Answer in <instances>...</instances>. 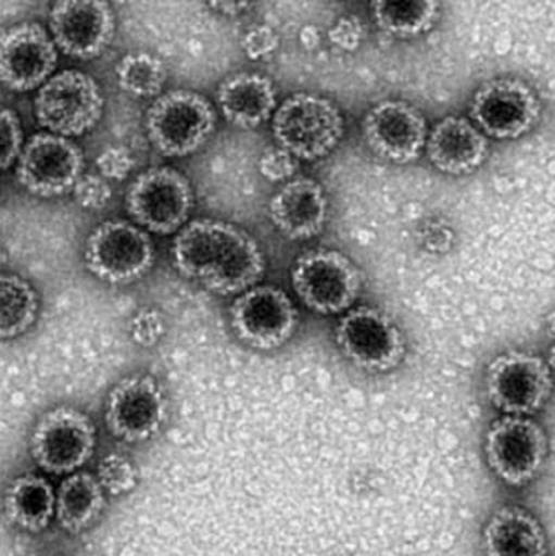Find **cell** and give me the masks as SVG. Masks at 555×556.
<instances>
[{"label":"cell","mask_w":555,"mask_h":556,"mask_svg":"<svg viewBox=\"0 0 555 556\" xmlns=\"http://www.w3.org/2000/svg\"><path fill=\"white\" fill-rule=\"evenodd\" d=\"M172 257L182 277L220 296L243 293L266 270L260 243L238 225L215 218L186 224L173 240Z\"/></svg>","instance_id":"cell-1"},{"label":"cell","mask_w":555,"mask_h":556,"mask_svg":"<svg viewBox=\"0 0 555 556\" xmlns=\"http://www.w3.org/2000/svg\"><path fill=\"white\" fill-rule=\"evenodd\" d=\"M344 129L338 104L308 91L287 97L270 117L274 142L299 162H316L331 155L344 137Z\"/></svg>","instance_id":"cell-2"},{"label":"cell","mask_w":555,"mask_h":556,"mask_svg":"<svg viewBox=\"0 0 555 556\" xmlns=\"http://www.w3.org/2000/svg\"><path fill=\"white\" fill-rule=\"evenodd\" d=\"M217 111L204 94L175 88L159 94L146 114L150 143L166 159H182L199 152L214 136Z\"/></svg>","instance_id":"cell-3"},{"label":"cell","mask_w":555,"mask_h":556,"mask_svg":"<svg viewBox=\"0 0 555 556\" xmlns=\"http://www.w3.org/2000/svg\"><path fill=\"white\" fill-rule=\"evenodd\" d=\"M550 456L546 431L531 417L502 415L489 425L484 457L504 485L524 489L543 473Z\"/></svg>","instance_id":"cell-4"},{"label":"cell","mask_w":555,"mask_h":556,"mask_svg":"<svg viewBox=\"0 0 555 556\" xmlns=\"http://www.w3.org/2000/svg\"><path fill=\"white\" fill-rule=\"evenodd\" d=\"M97 427L75 407L51 408L36 421L29 456L42 476L65 477L87 466L97 451Z\"/></svg>","instance_id":"cell-5"},{"label":"cell","mask_w":555,"mask_h":556,"mask_svg":"<svg viewBox=\"0 0 555 556\" xmlns=\"http://www.w3.org/2000/svg\"><path fill=\"white\" fill-rule=\"evenodd\" d=\"M290 278L299 300L323 316L351 309L364 287L357 264L341 251L329 248H315L300 254Z\"/></svg>","instance_id":"cell-6"},{"label":"cell","mask_w":555,"mask_h":556,"mask_svg":"<svg viewBox=\"0 0 555 556\" xmlns=\"http://www.w3.org/2000/svg\"><path fill=\"white\" fill-rule=\"evenodd\" d=\"M103 108L100 85L77 68L52 74L36 91L35 116L39 126L67 139L93 129Z\"/></svg>","instance_id":"cell-7"},{"label":"cell","mask_w":555,"mask_h":556,"mask_svg":"<svg viewBox=\"0 0 555 556\" xmlns=\"http://www.w3.org/2000/svg\"><path fill=\"white\" fill-rule=\"evenodd\" d=\"M338 349L355 368L374 375L393 371L406 356V337L383 311L351 307L336 324Z\"/></svg>","instance_id":"cell-8"},{"label":"cell","mask_w":555,"mask_h":556,"mask_svg":"<svg viewBox=\"0 0 555 556\" xmlns=\"http://www.w3.org/2000/svg\"><path fill=\"white\" fill-rule=\"evenodd\" d=\"M543 103L534 88L517 77H495L476 88L469 119L488 139L517 140L540 123Z\"/></svg>","instance_id":"cell-9"},{"label":"cell","mask_w":555,"mask_h":556,"mask_svg":"<svg viewBox=\"0 0 555 556\" xmlns=\"http://www.w3.org/2000/svg\"><path fill=\"white\" fill-rule=\"evenodd\" d=\"M485 395L504 415L531 417L553 394V372L543 356L512 350L495 356L485 369Z\"/></svg>","instance_id":"cell-10"},{"label":"cell","mask_w":555,"mask_h":556,"mask_svg":"<svg viewBox=\"0 0 555 556\" xmlns=\"http://www.w3.org/2000/svg\"><path fill=\"white\" fill-rule=\"evenodd\" d=\"M194 192L178 169L156 166L140 173L126 192V211L137 227L150 233H178L191 215Z\"/></svg>","instance_id":"cell-11"},{"label":"cell","mask_w":555,"mask_h":556,"mask_svg":"<svg viewBox=\"0 0 555 556\" xmlns=\"http://www.w3.org/2000/svg\"><path fill=\"white\" fill-rule=\"evenodd\" d=\"M155 261L152 238L133 222L98 225L85 243V266L98 280L129 285L147 276Z\"/></svg>","instance_id":"cell-12"},{"label":"cell","mask_w":555,"mask_h":556,"mask_svg":"<svg viewBox=\"0 0 555 556\" xmlns=\"http://www.w3.org/2000/svg\"><path fill=\"white\" fill-rule=\"evenodd\" d=\"M169 417L163 386L150 375H133L116 382L104 402V424L111 437L127 444L159 437Z\"/></svg>","instance_id":"cell-13"},{"label":"cell","mask_w":555,"mask_h":556,"mask_svg":"<svg viewBox=\"0 0 555 556\" xmlns=\"http://www.w3.org/2000/svg\"><path fill=\"white\" fill-rule=\"evenodd\" d=\"M230 324L244 345L273 352L286 345L299 327V309L292 298L273 285H254L237 294L230 306Z\"/></svg>","instance_id":"cell-14"},{"label":"cell","mask_w":555,"mask_h":556,"mask_svg":"<svg viewBox=\"0 0 555 556\" xmlns=\"http://www.w3.org/2000/svg\"><path fill=\"white\" fill-rule=\"evenodd\" d=\"M85 156L67 137L38 132L23 143L16 160L20 185L42 199L59 198L74 191L84 176Z\"/></svg>","instance_id":"cell-15"},{"label":"cell","mask_w":555,"mask_h":556,"mask_svg":"<svg viewBox=\"0 0 555 556\" xmlns=\"http://www.w3.org/2000/svg\"><path fill=\"white\" fill-rule=\"evenodd\" d=\"M48 23L55 48L80 61L100 58L116 33V18L108 0H54Z\"/></svg>","instance_id":"cell-16"},{"label":"cell","mask_w":555,"mask_h":556,"mask_svg":"<svg viewBox=\"0 0 555 556\" xmlns=\"http://www.w3.org/2000/svg\"><path fill=\"white\" fill-rule=\"evenodd\" d=\"M362 132L375 155L394 165H409L426 149L429 124L409 101L383 100L365 113Z\"/></svg>","instance_id":"cell-17"},{"label":"cell","mask_w":555,"mask_h":556,"mask_svg":"<svg viewBox=\"0 0 555 556\" xmlns=\"http://www.w3.org/2000/svg\"><path fill=\"white\" fill-rule=\"evenodd\" d=\"M58 65V48L45 26L20 22L0 33V85L15 93L38 90Z\"/></svg>","instance_id":"cell-18"},{"label":"cell","mask_w":555,"mask_h":556,"mask_svg":"<svg viewBox=\"0 0 555 556\" xmlns=\"http://www.w3.org/2000/svg\"><path fill=\"white\" fill-rule=\"evenodd\" d=\"M328 195L318 181L295 176L283 182L267 204L274 228L292 241L310 240L321 233L328 220Z\"/></svg>","instance_id":"cell-19"},{"label":"cell","mask_w":555,"mask_h":556,"mask_svg":"<svg viewBox=\"0 0 555 556\" xmlns=\"http://www.w3.org/2000/svg\"><path fill=\"white\" fill-rule=\"evenodd\" d=\"M427 159L445 175H471L489 156V139L469 117L446 116L427 134Z\"/></svg>","instance_id":"cell-20"},{"label":"cell","mask_w":555,"mask_h":556,"mask_svg":"<svg viewBox=\"0 0 555 556\" xmlns=\"http://www.w3.org/2000/svg\"><path fill=\"white\" fill-rule=\"evenodd\" d=\"M215 103L227 123L251 130L270 121L279 100L276 85L267 75L241 71L227 75L218 84Z\"/></svg>","instance_id":"cell-21"},{"label":"cell","mask_w":555,"mask_h":556,"mask_svg":"<svg viewBox=\"0 0 555 556\" xmlns=\"http://www.w3.org/2000/svg\"><path fill=\"white\" fill-rule=\"evenodd\" d=\"M484 556H550L546 531L540 519L518 505L491 513L481 532Z\"/></svg>","instance_id":"cell-22"},{"label":"cell","mask_w":555,"mask_h":556,"mask_svg":"<svg viewBox=\"0 0 555 556\" xmlns=\"http://www.w3.org/2000/svg\"><path fill=\"white\" fill-rule=\"evenodd\" d=\"M55 489L42 473H22L3 490L5 521L23 534L38 535L54 522Z\"/></svg>","instance_id":"cell-23"},{"label":"cell","mask_w":555,"mask_h":556,"mask_svg":"<svg viewBox=\"0 0 555 556\" xmlns=\"http://www.w3.org/2000/svg\"><path fill=\"white\" fill-rule=\"evenodd\" d=\"M106 505L108 495L97 476L78 470L62 477L55 486L54 521L65 534H84L100 521Z\"/></svg>","instance_id":"cell-24"},{"label":"cell","mask_w":555,"mask_h":556,"mask_svg":"<svg viewBox=\"0 0 555 556\" xmlns=\"http://www.w3.org/2000/svg\"><path fill=\"white\" fill-rule=\"evenodd\" d=\"M440 0H370L371 18L384 35L414 39L436 28Z\"/></svg>","instance_id":"cell-25"},{"label":"cell","mask_w":555,"mask_h":556,"mask_svg":"<svg viewBox=\"0 0 555 556\" xmlns=\"http://www.w3.org/2000/svg\"><path fill=\"white\" fill-rule=\"evenodd\" d=\"M39 313V294L25 278L0 274V340H12L31 329Z\"/></svg>","instance_id":"cell-26"},{"label":"cell","mask_w":555,"mask_h":556,"mask_svg":"<svg viewBox=\"0 0 555 556\" xmlns=\"http://www.w3.org/2000/svg\"><path fill=\"white\" fill-rule=\"evenodd\" d=\"M121 90L136 98H156L163 93L168 71L165 62L146 51L127 52L114 67Z\"/></svg>","instance_id":"cell-27"},{"label":"cell","mask_w":555,"mask_h":556,"mask_svg":"<svg viewBox=\"0 0 555 556\" xmlns=\"http://www.w3.org/2000/svg\"><path fill=\"white\" fill-rule=\"evenodd\" d=\"M94 476L108 496L129 495L139 485V470L136 464L119 453H110L101 457Z\"/></svg>","instance_id":"cell-28"},{"label":"cell","mask_w":555,"mask_h":556,"mask_svg":"<svg viewBox=\"0 0 555 556\" xmlns=\"http://www.w3.org/2000/svg\"><path fill=\"white\" fill-rule=\"evenodd\" d=\"M23 149V127L18 114L0 106V173L15 165Z\"/></svg>","instance_id":"cell-29"},{"label":"cell","mask_w":555,"mask_h":556,"mask_svg":"<svg viewBox=\"0 0 555 556\" xmlns=\"http://www.w3.org/2000/svg\"><path fill=\"white\" fill-rule=\"evenodd\" d=\"M280 36L273 26L260 25L250 26L241 36V49L250 61H263L270 58L279 49Z\"/></svg>","instance_id":"cell-30"},{"label":"cell","mask_w":555,"mask_h":556,"mask_svg":"<svg viewBox=\"0 0 555 556\" xmlns=\"http://www.w3.org/2000/svg\"><path fill=\"white\" fill-rule=\"evenodd\" d=\"M166 332L165 317L156 309H140L130 320V337L143 349H152Z\"/></svg>","instance_id":"cell-31"},{"label":"cell","mask_w":555,"mask_h":556,"mask_svg":"<svg viewBox=\"0 0 555 556\" xmlns=\"http://www.w3.org/2000/svg\"><path fill=\"white\" fill-rule=\"evenodd\" d=\"M72 192H74L77 204L88 211H100V208L106 207L111 195H113L106 179L98 175L81 176Z\"/></svg>","instance_id":"cell-32"},{"label":"cell","mask_w":555,"mask_h":556,"mask_svg":"<svg viewBox=\"0 0 555 556\" xmlns=\"http://www.w3.org/2000/svg\"><path fill=\"white\" fill-rule=\"evenodd\" d=\"M260 172L269 181H289L299 172V160L277 146L267 147L260 159Z\"/></svg>","instance_id":"cell-33"},{"label":"cell","mask_w":555,"mask_h":556,"mask_svg":"<svg viewBox=\"0 0 555 556\" xmlns=\"http://www.w3.org/2000/svg\"><path fill=\"white\" fill-rule=\"evenodd\" d=\"M134 156L126 147H108L98 155L97 166L104 179L123 181L134 169Z\"/></svg>","instance_id":"cell-34"},{"label":"cell","mask_w":555,"mask_h":556,"mask_svg":"<svg viewBox=\"0 0 555 556\" xmlns=\"http://www.w3.org/2000/svg\"><path fill=\"white\" fill-rule=\"evenodd\" d=\"M204 3L218 15L237 18L247 13L256 0H204Z\"/></svg>","instance_id":"cell-35"},{"label":"cell","mask_w":555,"mask_h":556,"mask_svg":"<svg viewBox=\"0 0 555 556\" xmlns=\"http://www.w3.org/2000/svg\"><path fill=\"white\" fill-rule=\"evenodd\" d=\"M355 25H357V22H354V20H339V22L332 26L331 31H329V38H331L335 45L341 46V48H344L345 36H352V39L358 42L362 39V35L355 29Z\"/></svg>","instance_id":"cell-36"},{"label":"cell","mask_w":555,"mask_h":556,"mask_svg":"<svg viewBox=\"0 0 555 556\" xmlns=\"http://www.w3.org/2000/svg\"><path fill=\"white\" fill-rule=\"evenodd\" d=\"M5 263H7L5 251H3V248L0 247V273H2L3 266H5Z\"/></svg>","instance_id":"cell-37"},{"label":"cell","mask_w":555,"mask_h":556,"mask_svg":"<svg viewBox=\"0 0 555 556\" xmlns=\"http://www.w3.org/2000/svg\"><path fill=\"white\" fill-rule=\"evenodd\" d=\"M348 2H357V0H348Z\"/></svg>","instance_id":"cell-38"}]
</instances>
